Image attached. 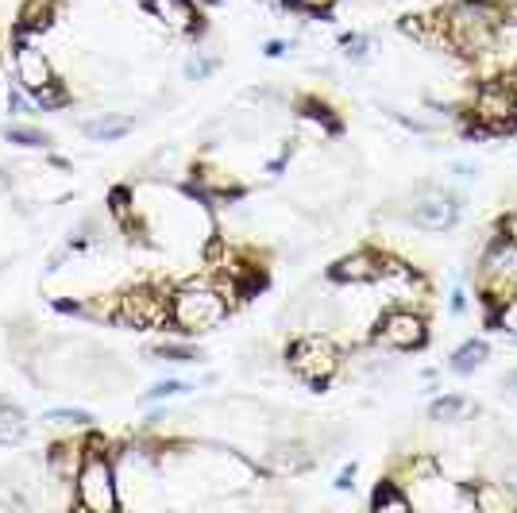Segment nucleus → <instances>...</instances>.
Returning <instances> with one entry per match:
<instances>
[{
  "instance_id": "2f4dec72",
  "label": "nucleus",
  "mask_w": 517,
  "mask_h": 513,
  "mask_svg": "<svg viewBox=\"0 0 517 513\" xmlns=\"http://www.w3.org/2000/svg\"><path fill=\"white\" fill-rule=\"evenodd\" d=\"M502 4H506V8H510V12H517V0H502Z\"/></svg>"
},
{
  "instance_id": "5701e85b",
  "label": "nucleus",
  "mask_w": 517,
  "mask_h": 513,
  "mask_svg": "<svg viewBox=\"0 0 517 513\" xmlns=\"http://www.w3.org/2000/svg\"><path fill=\"white\" fill-rule=\"evenodd\" d=\"M4 135H8L12 143H24V147H43V143H47V135H39L35 128H4Z\"/></svg>"
},
{
  "instance_id": "9b49d317",
  "label": "nucleus",
  "mask_w": 517,
  "mask_h": 513,
  "mask_svg": "<svg viewBox=\"0 0 517 513\" xmlns=\"http://www.w3.org/2000/svg\"><path fill=\"white\" fill-rule=\"evenodd\" d=\"M332 274L340 278V282H375L386 274V263H382L375 251H355V255H344Z\"/></svg>"
},
{
  "instance_id": "7c9ffc66",
  "label": "nucleus",
  "mask_w": 517,
  "mask_h": 513,
  "mask_svg": "<svg viewBox=\"0 0 517 513\" xmlns=\"http://www.w3.org/2000/svg\"><path fill=\"white\" fill-rule=\"evenodd\" d=\"M506 386H510V390H514V394H517V367H514V371H510V375H506Z\"/></svg>"
},
{
  "instance_id": "a211bd4d",
  "label": "nucleus",
  "mask_w": 517,
  "mask_h": 513,
  "mask_svg": "<svg viewBox=\"0 0 517 513\" xmlns=\"http://www.w3.org/2000/svg\"><path fill=\"white\" fill-rule=\"evenodd\" d=\"M24 436V413L20 409H0V448H12Z\"/></svg>"
},
{
  "instance_id": "423d86ee",
  "label": "nucleus",
  "mask_w": 517,
  "mask_h": 513,
  "mask_svg": "<svg viewBox=\"0 0 517 513\" xmlns=\"http://www.w3.org/2000/svg\"><path fill=\"white\" fill-rule=\"evenodd\" d=\"M456 216H460V205H456L444 189H425V193L413 197V205H409V220H413L417 228H425V232H444V228H452Z\"/></svg>"
},
{
  "instance_id": "aec40b11",
  "label": "nucleus",
  "mask_w": 517,
  "mask_h": 513,
  "mask_svg": "<svg viewBox=\"0 0 517 513\" xmlns=\"http://www.w3.org/2000/svg\"><path fill=\"white\" fill-rule=\"evenodd\" d=\"M375 510H409V498L398 494L394 486H379L375 490Z\"/></svg>"
},
{
  "instance_id": "f03ea898",
  "label": "nucleus",
  "mask_w": 517,
  "mask_h": 513,
  "mask_svg": "<svg viewBox=\"0 0 517 513\" xmlns=\"http://www.w3.org/2000/svg\"><path fill=\"white\" fill-rule=\"evenodd\" d=\"M498 35V12H490L487 4H456L448 16V39L467 54H483L494 47Z\"/></svg>"
},
{
  "instance_id": "1a4fd4ad",
  "label": "nucleus",
  "mask_w": 517,
  "mask_h": 513,
  "mask_svg": "<svg viewBox=\"0 0 517 513\" xmlns=\"http://www.w3.org/2000/svg\"><path fill=\"white\" fill-rule=\"evenodd\" d=\"M166 313H170L166 297L151 294V290H132L120 305V317L128 324H136V328H155V324L166 321Z\"/></svg>"
},
{
  "instance_id": "4be33fe9",
  "label": "nucleus",
  "mask_w": 517,
  "mask_h": 513,
  "mask_svg": "<svg viewBox=\"0 0 517 513\" xmlns=\"http://www.w3.org/2000/svg\"><path fill=\"white\" fill-rule=\"evenodd\" d=\"M47 421H51V425H89L93 417H89L85 409H51Z\"/></svg>"
},
{
  "instance_id": "2eb2a0df",
  "label": "nucleus",
  "mask_w": 517,
  "mask_h": 513,
  "mask_svg": "<svg viewBox=\"0 0 517 513\" xmlns=\"http://www.w3.org/2000/svg\"><path fill=\"white\" fill-rule=\"evenodd\" d=\"M467 413H471V402L460 398V394H452V398H436V402L429 405V417H433V421H460V417H467Z\"/></svg>"
},
{
  "instance_id": "a878e982",
  "label": "nucleus",
  "mask_w": 517,
  "mask_h": 513,
  "mask_svg": "<svg viewBox=\"0 0 517 513\" xmlns=\"http://www.w3.org/2000/svg\"><path fill=\"white\" fill-rule=\"evenodd\" d=\"M190 386L186 382H159L155 390H151V398H170V394H186Z\"/></svg>"
},
{
  "instance_id": "f8f14e48",
  "label": "nucleus",
  "mask_w": 517,
  "mask_h": 513,
  "mask_svg": "<svg viewBox=\"0 0 517 513\" xmlns=\"http://www.w3.org/2000/svg\"><path fill=\"white\" fill-rule=\"evenodd\" d=\"M151 4V12L163 20L166 27H174V31H190L197 24V12H193L190 0H147Z\"/></svg>"
},
{
  "instance_id": "6e6552de",
  "label": "nucleus",
  "mask_w": 517,
  "mask_h": 513,
  "mask_svg": "<svg viewBox=\"0 0 517 513\" xmlns=\"http://www.w3.org/2000/svg\"><path fill=\"white\" fill-rule=\"evenodd\" d=\"M479 270H483V286H487L490 294H502L506 286H514L517 282V243L498 240L487 255H483V267Z\"/></svg>"
},
{
  "instance_id": "9d476101",
  "label": "nucleus",
  "mask_w": 517,
  "mask_h": 513,
  "mask_svg": "<svg viewBox=\"0 0 517 513\" xmlns=\"http://www.w3.org/2000/svg\"><path fill=\"white\" fill-rule=\"evenodd\" d=\"M12 66H16V78H20V85H24L28 93H39V89H51V85H55L47 54L35 51V47H20L16 58H12Z\"/></svg>"
},
{
  "instance_id": "0eeeda50",
  "label": "nucleus",
  "mask_w": 517,
  "mask_h": 513,
  "mask_svg": "<svg viewBox=\"0 0 517 513\" xmlns=\"http://www.w3.org/2000/svg\"><path fill=\"white\" fill-rule=\"evenodd\" d=\"M425 321L417 317V313H409V309H394V313H386L379 321V344L394 351H413L425 344Z\"/></svg>"
},
{
  "instance_id": "393cba45",
  "label": "nucleus",
  "mask_w": 517,
  "mask_h": 513,
  "mask_svg": "<svg viewBox=\"0 0 517 513\" xmlns=\"http://www.w3.org/2000/svg\"><path fill=\"white\" fill-rule=\"evenodd\" d=\"M344 47H348V58H355V62H363V58H367V47H371V43H367L363 35H348V39H344Z\"/></svg>"
},
{
  "instance_id": "ddd939ff",
  "label": "nucleus",
  "mask_w": 517,
  "mask_h": 513,
  "mask_svg": "<svg viewBox=\"0 0 517 513\" xmlns=\"http://www.w3.org/2000/svg\"><path fill=\"white\" fill-rule=\"evenodd\" d=\"M471 506L475 510H510V490L506 486H498V483H483V486H475V494H471Z\"/></svg>"
},
{
  "instance_id": "39448f33",
  "label": "nucleus",
  "mask_w": 517,
  "mask_h": 513,
  "mask_svg": "<svg viewBox=\"0 0 517 513\" xmlns=\"http://www.w3.org/2000/svg\"><path fill=\"white\" fill-rule=\"evenodd\" d=\"M475 120L487 132H514L517 128V93L506 85H483L475 101Z\"/></svg>"
},
{
  "instance_id": "bb28decb",
  "label": "nucleus",
  "mask_w": 517,
  "mask_h": 513,
  "mask_svg": "<svg viewBox=\"0 0 517 513\" xmlns=\"http://www.w3.org/2000/svg\"><path fill=\"white\" fill-rule=\"evenodd\" d=\"M502 486H506V490H510V494L517 498V467H510V471L502 475Z\"/></svg>"
},
{
  "instance_id": "20e7f679",
  "label": "nucleus",
  "mask_w": 517,
  "mask_h": 513,
  "mask_svg": "<svg viewBox=\"0 0 517 513\" xmlns=\"http://www.w3.org/2000/svg\"><path fill=\"white\" fill-rule=\"evenodd\" d=\"M78 502L93 513L116 510V479H112V467L101 456H93L78 471Z\"/></svg>"
},
{
  "instance_id": "412c9836",
  "label": "nucleus",
  "mask_w": 517,
  "mask_h": 513,
  "mask_svg": "<svg viewBox=\"0 0 517 513\" xmlns=\"http://www.w3.org/2000/svg\"><path fill=\"white\" fill-rule=\"evenodd\" d=\"M494 324H498L502 332H510V336H517V294L502 297V309H498V317H494Z\"/></svg>"
},
{
  "instance_id": "4468645a",
  "label": "nucleus",
  "mask_w": 517,
  "mask_h": 513,
  "mask_svg": "<svg viewBox=\"0 0 517 513\" xmlns=\"http://www.w3.org/2000/svg\"><path fill=\"white\" fill-rule=\"evenodd\" d=\"M487 355H490V348L483 340H471V344H463V348L452 355V371H456V375H471L475 367L487 363Z\"/></svg>"
},
{
  "instance_id": "6ab92c4d",
  "label": "nucleus",
  "mask_w": 517,
  "mask_h": 513,
  "mask_svg": "<svg viewBox=\"0 0 517 513\" xmlns=\"http://www.w3.org/2000/svg\"><path fill=\"white\" fill-rule=\"evenodd\" d=\"M47 24H51V0H28L24 27H47Z\"/></svg>"
},
{
  "instance_id": "b1692460",
  "label": "nucleus",
  "mask_w": 517,
  "mask_h": 513,
  "mask_svg": "<svg viewBox=\"0 0 517 513\" xmlns=\"http://www.w3.org/2000/svg\"><path fill=\"white\" fill-rule=\"evenodd\" d=\"M213 70H217V58H190V62H186V78L190 81L209 78Z\"/></svg>"
},
{
  "instance_id": "c756f323",
  "label": "nucleus",
  "mask_w": 517,
  "mask_h": 513,
  "mask_svg": "<svg viewBox=\"0 0 517 513\" xmlns=\"http://www.w3.org/2000/svg\"><path fill=\"white\" fill-rule=\"evenodd\" d=\"M506 232H510V240L517 243V213L510 216V220H506Z\"/></svg>"
},
{
  "instance_id": "cd10ccee",
  "label": "nucleus",
  "mask_w": 517,
  "mask_h": 513,
  "mask_svg": "<svg viewBox=\"0 0 517 513\" xmlns=\"http://www.w3.org/2000/svg\"><path fill=\"white\" fill-rule=\"evenodd\" d=\"M352 479H355V467H344V471H340V479H336V486H340V490H348Z\"/></svg>"
},
{
  "instance_id": "7ed1b4c3",
  "label": "nucleus",
  "mask_w": 517,
  "mask_h": 513,
  "mask_svg": "<svg viewBox=\"0 0 517 513\" xmlns=\"http://www.w3.org/2000/svg\"><path fill=\"white\" fill-rule=\"evenodd\" d=\"M336 367H340V355L336 348L321 340V336H305L298 340L294 348H290V371L301 378V382H313V386H321L328 378L336 375Z\"/></svg>"
},
{
  "instance_id": "dca6fc26",
  "label": "nucleus",
  "mask_w": 517,
  "mask_h": 513,
  "mask_svg": "<svg viewBox=\"0 0 517 513\" xmlns=\"http://www.w3.org/2000/svg\"><path fill=\"white\" fill-rule=\"evenodd\" d=\"M271 463L278 471H301V467H309V452L301 444H278L271 452Z\"/></svg>"
},
{
  "instance_id": "f257e3e1",
  "label": "nucleus",
  "mask_w": 517,
  "mask_h": 513,
  "mask_svg": "<svg viewBox=\"0 0 517 513\" xmlns=\"http://www.w3.org/2000/svg\"><path fill=\"white\" fill-rule=\"evenodd\" d=\"M170 317L182 332H209L228 317V301L209 286H186L170 301Z\"/></svg>"
},
{
  "instance_id": "f3484780",
  "label": "nucleus",
  "mask_w": 517,
  "mask_h": 513,
  "mask_svg": "<svg viewBox=\"0 0 517 513\" xmlns=\"http://www.w3.org/2000/svg\"><path fill=\"white\" fill-rule=\"evenodd\" d=\"M128 132H132V120H112V116L85 124V135H89V139H120V135H128Z\"/></svg>"
},
{
  "instance_id": "c85d7f7f",
  "label": "nucleus",
  "mask_w": 517,
  "mask_h": 513,
  "mask_svg": "<svg viewBox=\"0 0 517 513\" xmlns=\"http://www.w3.org/2000/svg\"><path fill=\"white\" fill-rule=\"evenodd\" d=\"M301 8H313V12H321V8H328L332 0H298Z\"/></svg>"
}]
</instances>
